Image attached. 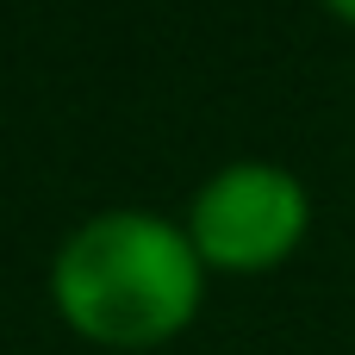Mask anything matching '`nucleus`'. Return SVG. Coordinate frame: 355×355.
Returning a JSON list of instances; mask_svg holds the SVG:
<instances>
[{
  "mask_svg": "<svg viewBox=\"0 0 355 355\" xmlns=\"http://www.w3.org/2000/svg\"><path fill=\"white\" fill-rule=\"evenodd\" d=\"M50 293L69 331L106 349H156L193 324L206 262L193 237L156 212H100L75 225L50 262Z\"/></svg>",
  "mask_w": 355,
  "mask_h": 355,
  "instance_id": "nucleus-1",
  "label": "nucleus"
},
{
  "mask_svg": "<svg viewBox=\"0 0 355 355\" xmlns=\"http://www.w3.org/2000/svg\"><path fill=\"white\" fill-rule=\"evenodd\" d=\"M306 225H312V193L281 162H231L206 175L187 206V237L200 262L225 275H262L287 262L306 243Z\"/></svg>",
  "mask_w": 355,
  "mask_h": 355,
  "instance_id": "nucleus-2",
  "label": "nucleus"
},
{
  "mask_svg": "<svg viewBox=\"0 0 355 355\" xmlns=\"http://www.w3.org/2000/svg\"><path fill=\"white\" fill-rule=\"evenodd\" d=\"M324 6H331L337 19H349V25H355V0H324Z\"/></svg>",
  "mask_w": 355,
  "mask_h": 355,
  "instance_id": "nucleus-3",
  "label": "nucleus"
}]
</instances>
